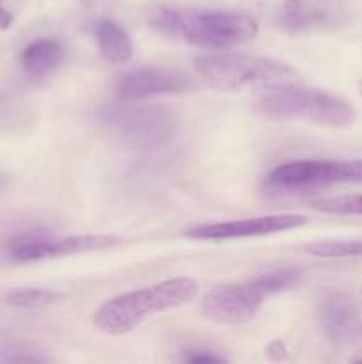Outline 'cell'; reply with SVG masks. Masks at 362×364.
<instances>
[{"label":"cell","mask_w":362,"mask_h":364,"mask_svg":"<svg viewBox=\"0 0 362 364\" xmlns=\"http://www.w3.org/2000/svg\"><path fill=\"white\" fill-rule=\"evenodd\" d=\"M149 23L169 38L213 50L252 41L259 31L254 18L233 11H177L156 7L149 14Z\"/></svg>","instance_id":"obj_1"},{"label":"cell","mask_w":362,"mask_h":364,"mask_svg":"<svg viewBox=\"0 0 362 364\" xmlns=\"http://www.w3.org/2000/svg\"><path fill=\"white\" fill-rule=\"evenodd\" d=\"M197 283L190 277H172L126 291L102 304L94 313V326L110 336H123L158 313L188 304L197 297Z\"/></svg>","instance_id":"obj_2"},{"label":"cell","mask_w":362,"mask_h":364,"mask_svg":"<svg viewBox=\"0 0 362 364\" xmlns=\"http://www.w3.org/2000/svg\"><path fill=\"white\" fill-rule=\"evenodd\" d=\"M197 77L219 91H268L297 84L300 75L290 64L243 53H206L194 60Z\"/></svg>","instance_id":"obj_3"},{"label":"cell","mask_w":362,"mask_h":364,"mask_svg":"<svg viewBox=\"0 0 362 364\" xmlns=\"http://www.w3.org/2000/svg\"><path fill=\"white\" fill-rule=\"evenodd\" d=\"M300 279L298 270L284 269L263 274L245 283L220 284L202 297L201 311L213 322L229 326L245 323L254 318L266 299L297 287Z\"/></svg>","instance_id":"obj_4"},{"label":"cell","mask_w":362,"mask_h":364,"mask_svg":"<svg viewBox=\"0 0 362 364\" xmlns=\"http://www.w3.org/2000/svg\"><path fill=\"white\" fill-rule=\"evenodd\" d=\"M256 110L270 119H304L330 128L350 127L355 121V110L346 100L297 84L261 91Z\"/></svg>","instance_id":"obj_5"},{"label":"cell","mask_w":362,"mask_h":364,"mask_svg":"<svg viewBox=\"0 0 362 364\" xmlns=\"http://www.w3.org/2000/svg\"><path fill=\"white\" fill-rule=\"evenodd\" d=\"M102 123L126 146L151 151L165 146L177 130L176 116L162 105L124 102L103 107Z\"/></svg>","instance_id":"obj_6"},{"label":"cell","mask_w":362,"mask_h":364,"mask_svg":"<svg viewBox=\"0 0 362 364\" xmlns=\"http://www.w3.org/2000/svg\"><path fill=\"white\" fill-rule=\"evenodd\" d=\"M339 183H362V159L295 160L268 176V187L279 192H307Z\"/></svg>","instance_id":"obj_7"},{"label":"cell","mask_w":362,"mask_h":364,"mask_svg":"<svg viewBox=\"0 0 362 364\" xmlns=\"http://www.w3.org/2000/svg\"><path fill=\"white\" fill-rule=\"evenodd\" d=\"M117 242L119 240L114 235H73V237L53 238L46 231H27L7 242V252L13 262L32 263L103 251L114 247Z\"/></svg>","instance_id":"obj_8"},{"label":"cell","mask_w":362,"mask_h":364,"mask_svg":"<svg viewBox=\"0 0 362 364\" xmlns=\"http://www.w3.org/2000/svg\"><path fill=\"white\" fill-rule=\"evenodd\" d=\"M307 224V217L298 213H275V215L252 217V219L226 220V223L201 224L185 233L194 240H234V238L263 237L297 230Z\"/></svg>","instance_id":"obj_9"},{"label":"cell","mask_w":362,"mask_h":364,"mask_svg":"<svg viewBox=\"0 0 362 364\" xmlns=\"http://www.w3.org/2000/svg\"><path fill=\"white\" fill-rule=\"evenodd\" d=\"M192 89L194 80L187 73L146 66L124 73L117 84V95L124 102H142L160 95H183Z\"/></svg>","instance_id":"obj_10"},{"label":"cell","mask_w":362,"mask_h":364,"mask_svg":"<svg viewBox=\"0 0 362 364\" xmlns=\"http://www.w3.org/2000/svg\"><path fill=\"white\" fill-rule=\"evenodd\" d=\"M336 21V9L325 0H283L279 23L290 34L323 28Z\"/></svg>","instance_id":"obj_11"},{"label":"cell","mask_w":362,"mask_h":364,"mask_svg":"<svg viewBox=\"0 0 362 364\" xmlns=\"http://www.w3.org/2000/svg\"><path fill=\"white\" fill-rule=\"evenodd\" d=\"M319 323L334 343H346L355 333V309L343 294L327 295L318 308Z\"/></svg>","instance_id":"obj_12"},{"label":"cell","mask_w":362,"mask_h":364,"mask_svg":"<svg viewBox=\"0 0 362 364\" xmlns=\"http://www.w3.org/2000/svg\"><path fill=\"white\" fill-rule=\"evenodd\" d=\"M62 46L55 39H35L28 43L20 55V64L31 78H45L62 60Z\"/></svg>","instance_id":"obj_13"},{"label":"cell","mask_w":362,"mask_h":364,"mask_svg":"<svg viewBox=\"0 0 362 364\" xmlns=\"http://www.w3.org/2000/svg\"><path fill=\"white\" fill-rule=\"evenodd\" d=\"M96 43L103 59L110 64H124L133 55V45L124 28L112 20H99L94 25Z\"/></svg>","instance_id":"obj_14"},{"label":"cell","mask_w":362,"mask_h":364,"mask_svg":"<svg viewBox=\"0 0 362 364\" xmlns=\"http://www.w3.org/2000/svg\"><path fill=\"white\" fill-rule=\"evenodd\" d=\"M6 304L21 309L46 308V306L57 304L64 301V294L53 290H43V288H21V290L9 291L6 295Z\"/></svg>","instance_id":"obj_15"},{"label":"cell","mask_w":362,"mask_h":364,"mask_svg":"<svg viewBox=\"0 0 362 364\" xmlns=\"http://www.w3.org/2000/svg\"><path fill=\"white\" fill-rule=\"evenodd\" d=\"M304 251L318 258H357L362 256V240H325L312 242Z\"/></svg>","instance_id":"obj_16"},{"label":"cell","mask_w":362,"mask_h":364,"mask_svg":"<svg viewBox=\"0 0 362 364\" xmlns=\"http://www.w3.org/2000/svg\"><path fill=\"white\" fill-rule=\"evenodd\" d=\"M48 355L43 354L31 343H23V341L14 340H4L0 341V363H48Z\"/></svg>","instance_id":"obj_17"},{"label":"cell","mask_w":362,"mask_h":364,"mask_svg":"<svg viewBox=\"0 0 362 364\" xmlns=\"http://www.w3.org/2000/svg\"><path fill=\"white\" fill-rule=\"evenodd\" d=\"M311 206L318 212L332 215H362V194L314 199L311 201Z\"/></svg>","instance_id":"obj_18"},{"label":"cell","mask_w":362,"mask_h":364,"mask_svg":"<svg viewBox=\"0 0 362 364\" xmlns=\"http://www.w3.org/2000/svg\"><path fill=\"white\" fill-rule=\"evenodd\" d=\"M185 361L188 363H204V364H213V363H226L227 359L224 358V355H216L213 354V352H206V350H201V352H190L188 355H185Z\"/></svg>","instance_id":"obj_19"},{"label":"cell","mask_w":362,"mask_h":364,"mask_svg":"<svg viewBox=\"0 0 362 364\" xmlns=\"http://www.w3.org/2000/svg\"><path fill=\"white\" fill-rule=\"evenodd\" d=\"M11 23H13V16H11V13L0 7V31L11 27Z\"/></svg>","instance_id":"obj_20"},{"label":"cell","mask_w":362,"mask_h":364,"mask_svg":"<svg viewBox=\"0 0 362 364\" xmlns=\"http://www.w3.org/2000/svg\"><path fill=\"white\" fill-rule=\"evenodd\" d=\"M96 2H98V0H80V4L84 7H92Z\"/></svg>","instance_id":"obj_21"},{"label":"cell","mask_w":362,"mask_h":364,"mask_svg":"<svg viewBox=\"0 0 362 364\" xmlns=\"http://www.w3.org/2000/svg\"><path fill=\"white\" fill-rule=\"evenodd\" d=\"M4 188H6V180H4V178L0 176V192H2Z\"/></svg>","instance_id":"obj_22"}]
</instances>
